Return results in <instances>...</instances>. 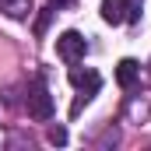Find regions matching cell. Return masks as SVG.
<instances>
[{"mask_svg": "<svg viewBox=\"0 0 151 151\" xmlns=\"http://www.w3.org/2000/svg\"><path fill=\"white\" fill-rule=\"evenodd\" d=\"M67 77H70V84L81 91V95H77V102H74V109H70V116H77L84 102H91V99L99 95V88H102V74H99V70H91V67H84V70H81V67H70V74H67Z\"/></svg>", "mask_w": 151, "mask_h": 151, "instance_id": "6da1fadb", "label": "cell"}, {"mask_svg": "<svg viewBox=\"0 0 151 151\" xmlns=\"http://www.w3.org/2000/svg\"><path fill=\"white\" fill-rule=\"evenodd\" d=\"M144 0H102V21L123 25V21H141Z\"/></svg>", "mask_w": 151, "mask_h": 151, "instance_id": "7a4b0ae2", "label": "cell"}, {"mask_svg": "<svg viewBox=\"0 0 151 151\" xmlns=\"http://www.w3.org/2000/svg\"><path fill=\"white\" fill-rule=\"evenodd\" d=\"M56 53H60L63 63H81L88 56V39L81 32H74V28H67L63 35H56Z\"/></svg>", "mask_w": 151, "mask_h": 151, "instance_id": "3957f363", "label": "cell"}, {"mask_svg": "<svg viewBox=\"0 0 151 151\" xmlns=\"http://www.w3.org/2000/svg\"><path fill=\"white\" fill-rule=\"evenodd\" d=\"M25 106H28V116L32 119H53V95L46 91V84L35 77V84L28 88V99H25Z\"/></svg>", "mask_w": 151, "mask_h": 151, "instance_id": "277c9868", "label": "cell"}, {"mask_svg": "<svg viewBox=\"0 0 151 151\" xmlns=\"http://www.w3.org/2000/svg\"><path fill=\"white\" fill-rule=\"evenodd\" d=\"M137 74H141V63L137 60H119L116 63V81H119V88H134V81H137Z\"/></svg>", "mask_w": 151, "mask_h": 151, "instance_id": "5b68a950", "label": "cell"}, {"mask_svg": "<svg viewBox=\"0 0 151 151\" xmlns=\"http://www.w3.org/2000/svg\"><path fill=\"white\" fill-rule=\"evenodd\" d=\"M0 11L7 18H14V21H25L32 14V0H0Z\"/></svg>", "mask_w": 151, "mask_h": 151, "instance_id": "8992f818", "label": "cell"}, {"mask_svg": "<svg viewBox=\"0 0 151 151\" xmlns=\"http://www.w3.org/2000/svg\"><path fill=\"white\" fill-rule=\"evenodd\" d=\"M49 141H53V144H67V130H63V127H53V130H49Z\"/></svg>", "mask_w": 151, "mask_h": 151, "instance_id": "52a82bcc", "label": "cell"}, {"mask_svg": "<svg viewBox=\"0 0 151 151\" xmlns=\"http://www.w3.org/2000/svg\"><path fill=\"white\" fill-rule=\"evenodd\" d=\"M49 4H53V7H67L70 0H49Z\"/></svg>", "mask_w": 151, "mask_h": 151, "instance_id": "ba28073f", "label": "cell"}, {"mask_svg": "<svg viewBox=\"0 0 151 151\" xmlns=\"http://www.w3.org/2000/svg\"><path fill=\"white\" fill-rule=\"evenodd\" d=\"M148 70H151V60H148Z\"/></svg>", "mask_w": 151, "mask_h": 151, "instance_id": "9c48e42d", "label": "cell"}]
</instances>
